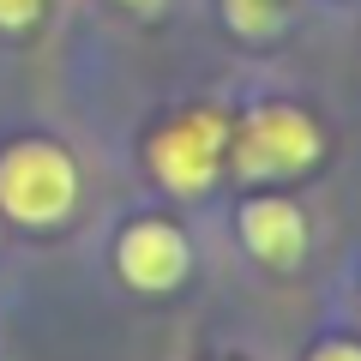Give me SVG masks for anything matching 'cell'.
Instances as JSON below:
<instances>
[{"label":"cell","mask_w":361,"mask_h":361,"mask_svg":"<svg viewBox=\"0 0 361 361\" xmlns=\"http://www.w3.org/2000/svg\"><path fill=\"white\" fill-rule=\"evenodd\" d=\"M78 205V163L54 139H13L0 151V211L25 229H54Z\"/></svg>","instance_id":"obj_1"},{"label":"cell","mask_w":361,"mask_h":361,"mask_svg":"<svg viewBox=\"0 0 361 361\" xmlns=\"http://www.w3.org/2000/svg\"><path fill=\"white\" fill-rule=\"evenodd\" d=\"M229 163L241 180H283L319 163V127L295 103H259L229 133Z\"/></svg>","instance_id":"obj_2"},{"label":"cell","mask_w":361,"mask_h":361,"mask_svg":"<svg viewBox=\"0 0 361 361\" xmlns=\"http://www.w3.org/2000/svg\"><path fill=\"white\" fill-rule=\"evenodd\" d=\"M223 157H229V121L217 109H187L169 127H157L151 145H145V163H151L157 187L180 193V199L205 193L211 180H217Z\"/></svg>","instance_id":"obj_3"},{"label":"cell","mask_w":361,"mask_h":361,"mask_svg":"<svg viewBox=\"0 0 361 361\" xmlns=\"http://www.w3.org/2000/svg\"><path fill=\"white\" fill-rule=\"evenodd\" d=\"M115 271H121V283L139 289V295H169V289L187 283L193 247H187V235L169 217H139L115 235Z\"/></svg>","instance_id":"obj_4"},{"label":"cell","mask_w":361,"mask_h":361,"mask_svg":"<svg viewBox=\"0 0 361 361\" xmlns=\"http://www.w3.org/2000/svg\"><path fill=\"white\" fill-rule=\"evenodd\" d=\"M241 247L271 271H295L307 259V217L295 199H247L241 205Z\"/></svg>","instance_id":"obj_5"},{"label":"cell","mask_w":361,"mask_h":361,"mask_svg":"<svg viewBox=\"0 0 361 361\" xmlns=\"http://www.w3.org/2000/svg\"><path fill=\"white\" fill-rule=\"evenodd\" d=\"M289 13H295V0H223L229 30H235V37H247V42L277 37V30L289 25Z\"/></svg>","instance_id":"obj_6"},{"label":"cell","mask_w":361,"mask_h":361,"mask_svg":"<svg viewBox=\"0 0 361 361\" xmlns=\"http://www.w3.org/2000/svg\"><path fill=\"white\" fill-rule=\"evenodd\" d=\"M49 0H0V30H30Z\"/></svg>","instance_id":"obj_7"},{"label":"cell","mask_w":361,"mask_h":361,"mask_svg":"<svg viewBox=\"0 0 361 361\" xmlns=\"http://www.w3.org/2000/svg\"><path fill=\"white\" fill-rule=\"evenodd\" d=\"M307 361H361V343H355V337H325Z\"/></svg>","instance_id":"obj_8"},{"label":"cell","mask_w":361,"mask_h":361,"mask_svg":"<svg viewBox=\"0 0 361 361\" xmlns=\"http://www.w3.org/2000/svg\"><path fill=\"white\" fill-rule=\"evenodd\" d=\"M121 6H133V13H157L163 0H121Z\"/></svg>","instance_id":"obj_9"}]
</instances>
